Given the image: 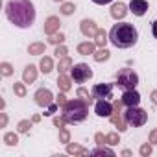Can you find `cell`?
Instances as JSON below:
<instances>
[{
	"mask_svg": "<svg viewBox=\"0 0 157 157\" xmlns=\"http://www.w3.org/2000/svg\"><path fill=\"white\" fill-rule=\"evenodd\" d=\"M6 17L15 28H32L35 22V6L32 0H10L6 4Z\"/></svg>",
	"mask_w": 157,
	"mask_h": 157,
	"instance_id": "cell-1",
	"label": "cell"
},
{
	"mask_svg": "<svg viewBox=\"0 0 157 157\" xmlns=\"http://www.w3.org/2000/svg\"><path fill=\"white\" fill-rule=\"evenodd\" d=\"M137 41H139V32H137V28L131 22H124L122 21V22L113 24V28L109 32V43L113 46L126 50V48L135 46Z\"/></svg>",
	"mask_w": 157,
	"mask_h": 157,
	"instance_id": "cell-2",
	"label": "cell"
},
{
	"mask_svg": "<svg viewBox=\"0 0 157 157\" xmlns=\"http://www.w3.org/2000/svg\"><path fill=\"white\" fill-rule=\"evenodd\" d=\"M89 102L82 100V98H74L68 100L63 107H61V117L65 118L67 124H80L87 118L89 115Z\"/></svg>",
	"mask_w": 157,
	"mask_h": 157,
	"instance_id": "cell-3",
	"label": "cell"
},
{
	"mask_svg": "<svg viewBox=\"0 0 157 157\" xmlns=\"http://www.w3.org/2000/svg\"><path fill=\"white\" fill-rule=\"evenodd\" d=\"M118 89L122 91H129V89H137L139 85V74L133 70V68H120L117 72V83H115Z\"/></svg>",
	"mask_w": 157,
	"mask_h": 157,
	"instance_id": "cell-4",
	"label": "cell"
},
{
	"mask_svg": "<svg viewBox=\"0 0 157 157\" xmlns=\"http://www.w3.org/2000/svg\"><path fill=\"white\" fill-rule=\"evenodd\" d=\"M124 118L128 122V126H133V128H140L148 122V113L144 109H140L139 105H133V107H128L124 111Z\"/></svg>",
	"mask_w": 157,
	"mask_h": 157,
	"instance_id": "cell-5",
	"label": "cell"
},
{
	"mask_svg": "<svg viewBox=\"0 0 157 157\" xmlns=\"http://www.w3.org/2000/svg\"><path fill=\"white\" fill-rule=\"evenodd\" d=\"M70 76H72L74 83H85L94 76V72L87 63H76L72 67V70H70Z\"/></svg>",
	"mask_w": 157,
	"mask_h": 157,
	"instance_id": "cell-6",
	"label": "cell"
},
{
	"mask_svg": "<svg viewBox=\"0 0 157 157\" xmlns=\"http://www.w3.org/2000/svg\"><path fill=\"white\" fill-rule=\"evenodd\" d=\"M33 98H35V104H37L39 107H44V109L56 102V96H54V94H52V91H50V89H46V87L37 89V91H35V94H33Z\"/></svg>",
	"mask_w": 157,
	"mask_h": 157,
	"instance_id": "cell-7",
	"label": "cell"
},
{
	"mask_svg": "<svg viewBox=\"0 0 157 157\" xmlns=\"http://www.w3.org/2000/svg\"><path fill=\"white\" fill-rule=\"evenodd\" d=\"M113 87L115 83H96L91 93L96 100H109L113 98Z\"/></svg>",
	"mask_w": 157,
	"mask_h": 157,
	"instance_id": "cell-8",
	"label": "cell"
},
{
	"mask_svg": "<svg viewBox=\"0 0 157 157\" xmlns=\"http://www.w3.org/2000/svg\"><path fill=\"white\" fill-rule=\"evenodd\" d=\"M109 120H111V124H113L120 133H124V131L128 129V122H126V118H124V111H120V109H113Z\"/></svg>",
	"mask_w": 157,
	"mask_h": 157,
	"instance_id": "cell-9",
	"label": "cell"
},
{
	"mask_svg": "<svg viewBox=\"0 0 157 157\" xmlns=\"http://www.w3.org/2000/svg\"><path fill=\"white\" fill-rule=\"evenodd\" d=\"M80 30H82V33H83L87 39H93V37L96 35V32H98V24H96L93 19H83V21L80 22Z\"/></svg>",
	"mask_w": 157,
	"mask_h": 157,
	"instance_id": "cell-10",
	"label": "cell"
},
{
	"mask_svg": "<svg viewBox=\"0 0 157 157\" xmlns=\"http://www.w3.org/2000/svg\"><path fill=\"white\" fill-rule=\"evenodd\" d=\"M109 13H111V17H113L115 21H122V19L129 13V6L124 4V2H115V4L111 6Z\"/></svg>",
	"mask_w": 157,
	"mask_h": 157,
	"instance_id": "cell-11",
	"label": "cell"
},
{
	"mask_svg": "<svg viewBox=\"0 0 157 157\" xmlns=\"http://www.w3.org/2000/svg\"><path fill=\"white\" fill-rule=\"evenodd\" d=\"M128 6H129V11L135 17H144L148 13V2L146 0H131Z\"/></svg>",
	"mask_w": 157,
	"mask_h": 157,
	"instance_id": "cell-12",
	"label": "cell"
},
{
	"mask_svg": "<svg viewBox=\"0 0 157 157\" xmlns=\"http://www.w3.org/2000/svg\"><path fill=\"white\" fill-rule=\"evenodd\" d=\"M122 102H124V105H126V107L139 105V104H140V94L137 93V89L124 91V93H122Z\"/></svg>",
	"mask_w": 157,
	"mask_h": 157,
	"instance_id": "cell-13",
	"label": "cell"
},
{
	"mask_svg": "<svg viewBox=\"0 0 157 157\" xmlns=\"http://www.w3.org/2000/svg\"><path fill=\"white\" fill-rule=\"evenodd\" d=\"M94 113L104 118V117H111L113 113V104L109 100H96V105H94Z\"/></svg>",
	"mask_w": 157,
	"mask_h": 157,
	"instance_id": "cell-14",
	"label": "cell"
},
{
	"mask_svg": "<svg viewBox=\"0 0 157 157\" xmlns=\"http://www.w3.org/2000/svg\"><path fill=\"white\" fill-rule=\"evenodd\" d=\"M59 26H61V21H59V17H56V15H50V17L44 21V26H43V30H44V33H46V35H52V33L59 32Z\"/></svg>",
	"mask_w": 157,
	"mask_h": 157,
	"instance_id": "cell-15",
	"label": "cell"
},
{
	"mask_svg": "<svg viewBox=\"0 0 157 157\" xmlns=\"http://www.w3.org/2000/svg\"><path fill=\"white\" fill-rule=\"evenodd\" d=\"M41 68H37V65H26L24 67V70H22V82L24 83H33L35 80H37V72H39Z\"/></svg>",
	"mask_w": 157,
	"mask_h": 157,
	"instance_id": "cell-16",
	"label": "cell"
},
{
	"mask_svg": "<svg viewBox=\"0 0 157 157\" xmlns=\"http://www.w3.org/2000/svg\"><path fill=\"white\" fill-rule=\"evenodd\" d=\"M56 83H57V87H59V91H61V93H68V91L72 89L74 80H72V76H68V74H59Z\"/></svg>",
	"mask_w": 157,
	"mask_h": 157,
	"instance_id": "cell-17",
	"label": "cell"
},
{
	"mask_svg": "<svg viewBox=\"0 0 157 157\" xmlns=\"http://www.w3.org/2000/svg\"><path fill=\"white\" fill-rule=\"evenodd\" d=\"M67 153H68V155H80V157H83V155H91V151H89L85 146L76 144V142H68V144H67Z\"/></svg>",
	"mask_w": 157,
	"mask_h": 157,
	"instance_id": "cell-18",
	"label": "cell"
},
{
	"mask_svg": "<svg viewBox=\"0 0 157 157\" xmlns=\"http://www.w3.org/2000/svg\"><path fill=\"white\" fill-rule=\"evenodd\" d=\"M78 54H82V56H93L94 52H96V43H93V41H83V43H80L78 44Z\"/></svg>",
	"mask_w": 157,
	"mask_h": 157,
	"instance_id": "cell-19",
	"label": "cell"
},
{
	"mask_svg": "<svg viewBox=\"0 0 157 157\" xmlns=\"http://www.w3.org/2000/svg\"><path fill=\"white\" fill-rule=\"evenodd\" d=\"M72 67H74V61H72L68 56L59 57V63H57V70H59V74H67V72H70Z\"/></svg>",
	"mask_w": 157,
	"mask_h": 157,
	"instance_id": "cell-20",
	"label": "cell"
},
{
	"mask_svg": "<svg viewBox=\"0 0 157 157\" xmlns=\"http://www.w3.org/2000/svg\"><path fill=\"white\" fill-rule=\"evenodd\" d=\"M39 68H41L43 74H50L54 70V59L50 56H43L41 61H39Z\"/></svg>",
	"mask_w": 157,
	"mask_h": 157,
	"instance_id": "cell-21",
	"label": "cell"
},
{
	"mask_svg": "<svg viewBox=\"0 0 157 157\" xmlns=\"http://www.w3.org/2000/svg\"><path fill=\"white\" fill-rule=\"evenodd\" d=\"M94 43H96V46L105 48V44L109 43V33H107L105 30L98 28V32H96V35H94Z\"/></svg>",
	"mask_w": 157,
	"mask_h": 157,
	"instance_id": "cell-22",
	"label": "cell"
},
{
	"mask_svg": "<svg viewBox=\"0 0 157 157\" xmlns=\"http://www.w3.org/2000/svg\"><path fill=\"white\" fill-rule=\"evenodd\" d=\"M44 52H46V44L44 43H39L37 41V43H32L28 46V54L30 56H43Z\"/></svg>",
	"mask_w": 157,
	"mask_h": 157,
	"instance_id": "cell-23",
	"label": "cell"
},
{
	"mask_svg": "<svg viewBox=\"0 0 157 157\" xmlns=\"http://www.w3.org/2000/svg\"><path fill=\"white\" fill-rule=\"evenodd\" d=\"M91 155H107V157H115V150H113V148H109V144H107V146H105V144H102V146L94 148V150L91 151Z\"/></svg>",
	"mask_w": 157,
	"mask_h": 157,
	"instance_id": "cell-24",
	"label": "cell"
},
{
	"mask_svg": "<svg viewBox=\"0 0 157 157\" xmlns=\"http://www.w3.org/2000/svg\"><path fill=\"white\" fill-rule=\"evenodd\" d=\"M93 57H94V61H96V63H104V61H109L111 52H109L107 48H100V50H96V52L93 54Z\"/></svg>",
	"mask_w": 157,
	"mask_h": 157,
	"instance_id": "cell-25",
	"label": "cell"
},
{
	"mask_svg": "<svg viewBox=\"0 0 157 157\" xmlns=\"http://www.w3.org/2000/svg\"><path fill=\"white\" fill-rule=\"evenodd\" d=\"M65 41H67V37H65L63 32H56V33L48 35V43L54 44V46H57V44H65Z\"/></svg>",
	"mask_w": 157,
	"mask_h": 157,
	"instance_id": "cell-26",
	"label": "cell"
},
{
	"mask_svg": "<svg viewBox=\"0 0 157 157\" xmlns=\"http://www.w3.org/2000/svg\"><path fill=\"white\" fill-rule=\"evenodd\" d=\"M74 11H76V4H74V2H63L61 8H59V13L65 15V17L74 15Z\"/></svg>",
	"mask_w": 157,
	"mask_h": 157,
	"instance_id": "cell-27",
	"label": "cell"
},
{
	"mask_svg": "<svg viewBox=\"0 0 157 157\" xmlns=\"http://www.w3.org/2000/svg\"><path fill=\"white\" fill-rule=\"evenodd\" d=\"M13 93H15V96H19V98H24V96L28 94L26 83H24V82H15V83H13Z\"/></svg>",
	"mask_w": 157,
	"mask_h": 157,
	"instance_id": "cell-28",
	"label": "cell"
},
{
	"mask_svg": "<svg viewBox=\"0 0 157 157\" xmlns=\"http://www.w3.org/2000/svg\"><path fill=\"white\" fill-rule=\"evenodd\" d=\"M76 96H78V98H82V100H85V102H89V104H93V100H94L93 93H89L85 87H78V91H76Z\"/></svg>",
	"mask_w": 157,
	"mask_h": 157,
	"instance_id": "cell-29",
	"label": "cell"
},
{
	"mask_svg": "<svg viewBox=\"0 0 157 157\" xmlns=\"http://www.w3.org/2000/svg\"><path fill=\"white\" fill-rule=\"evenodd\" d=\"M4 142H6V146H17L19 144V131L17 133L15 131H8L4 135Z\"/></svg>",
	"mask_w": 157,
	"mask_h": 157,
	"instance_id": "cell-30",
	"label": "cell"
},
{
	"mask_svg": "<svg viewBox=\"0 0 157 157\" xmlns=\"http://www.w3.org/2000/svg\"><path fill=\"white\" fill-rule=\"evenodd\" d=\"M32 126H33V122L32 120H21L19 124H17V131L19 133H30V129H32Z\"/></svg>",
	"mask_w": 157,
	"mask_h": 157,
	"instance_id": "cell-31",
	"label": "cell"
},
{
	"mask_svg": "<svg viewBox=\"0 0 157 157\" xmlns=\"http://www.w3.org/2000/svg\"><path fill=\"white\" fill-rule=\"evenodd\" d=\"M139 153H140V157H150L151 153H153V144L148 140V142H144L140 148H139Z\"/></svg>",
	"mask_w": 157,
	"mask_h": 157,
	"instance_id": "cell-32",
	"label": "cell"
},
{
	"mask_svg": "<svg viewBox=\"0 0 157 157\" xmlns=\"http://www.w3.org/2000/svg\"><path fill=\"white\" fill-rule=\"evenodd\" d=\"M0 74H2L4 78L11 76V74H13V65L8 63V61H2V63H0Z\"/></svg>",
	"mask_w": 157,
	"mask_h": 157,
	"instance_id": "cell-33",
	"label": "cell"
},
{
	"mask_svg": "<svg viewBox=\"0 0 157 157\" xmlns=\"http://www.w3.org/2000/svg\"><path fill=\"white\" fill-rule=\"evenodd\" d=\"M120 142V131H111L107 133V144L109 146H117Z\"/></svg>",
	"mask_w": 157,
	"mask_h": 157,
	"instance_id": "cell-34",
	"label": "cell"
},
{
	"mask_svg": "<svg viewBox=\"0 0 157 157\" xmlns=\"http://www.w3.org/2000/svg\"><path fill=\"white\" fill-rule=\"evenodd\" d=\"M59 142H63V144H68L70 142V131L67 128H61L59 129Z\"/></svg>",
	"mask_w": 157,
	"mask_h": 157,
	"instance_id": "cell-35",
	"label": "cell"
},
{
	"mask_svg": "<svg viewBox=\"0 0 157 157\" xmlns=\"http://www.w3.org/2000/svg\"><path fill=\"white\" fill-rule=\"evenodd\" d=\"M54 54H56V57L59 59V57H65L67 54H68V48L65 46V44H57L56 46V50H54Z\"/></svg>",
	"mask_w": 157,
	"mask_h": 157,
	"instance_id": "cell-36",
	"label": "cell"
},
{
	"mask_svg": "<svg viewBox=\"0 0 157 157\" xmlns=\"http://www.w3.org/2000/svg\"><path fill=\"white\" fill-rule=\"evenodd\" d=\"M94 142L98 144V146H102V144H107V135H104V133H96L94 135Z\"/></svg>",
	"mask_w": 157,
	"mask_h": 157,
	"instance_id": "cell-37",
	"label": "cell"
},
{
	"mask_svg": "<svg viewBox=\"0 0 157 157\" xmlns=\"http://www.w3.org/2000/svg\"><path fill=\"white\" fill-rule=\"evenodd\" d=\"M67 102H68V100H67V96H65V93H61V91H59V94L56 96V104H57L59 107H63V105H65Z\"/></svg>",
	"mask_w": 157,
	"mask_h": 157,
	"instance_id": "cell-38",
	"label": "cell"
},
{
	"mask_svg": "<svg viewBox=\"0 0 157 157\" xmlns=\"http://www.w3.org/2000/svg\"><path fill=\"white\" fill-rule=\"evenodd\" d=\"M54 126L61 129V128H65V126H67V122H65V118H63V117H54Z\"/></svg>",
	"mask_w": 157,
	"mask_h": 157,
	"instance_id": "cell-39",
	"label": "cell"
},
{
	"mask_svg": "<svg viewBox=\"0 0 157 157\" xmlns=\"http://www.w3.org/2000/svg\"><path fill=\"white\" fill-rule=\"evenodd\" d=\"M148 140H150L153 146H157V128H153V129L150 131V135H148Z\"/></svg>",
	"mask_w": 157,
	"mask_h": 157,
	"instance_id": "cell-40",
	"label": "cell"
},
{
	"mask_svg": "<svg viewBox=\"0 0 157 157\" xmlns=\"http://www.w3.org/2000/svg\"><path fill=\"white\" fill-rule=\"evenodd\" d=\"M8 120H10L8 115H6L4 111H0V128H6V126H8Z\"/></svg>",
	"mask_w": 157,
	"mask_h": 157,
	"instance_id": "cell-41",
	"label": "cell"
},
{
	"mask_svg": "<svg viewBox=\"0 0 157 157\" xmlns=\"http://www.w3.org/2000/svg\"><path fill=\"white\" fill-rule=\"evenodd\" d=\"M150 100H151V104H153V105H157V89H153V91H151Z\"/></svg>",
	"mask_w": 157,
	"mask_h": 157,
	"instance_id": "cell-42",
	"label": "cell"
},
{
	"mask_svg": "<svg viewBox=\"0 0 157 157\" xmlns=\"http://www.w3.org/2000/svg\"><path fill=\"white\" fill-rule=\"evenodd\" d=\"M93 2H94L96 6H107V4L113 2V0H93Z\"/></svg>",
	"mask_w": 157,
	"mask_h": 157,
	"instance_id": "cell-43",
	"label": "cell"
},
{
	"mask_svg": "<svg viewBox=\"0 0 157 157\" xmlns=\"http://www.w3.org/2000/svg\"><path fill=\"white\" fill-rule=\"evenodd\" d=\"M151 33H153V37L157 39V21H153V22H151Z\"/></svg>",
	"mask_w": 157,
	"mask_h": 157,
	"instance_id": "cell-44",
	"label": "cell"
},
{
	"mask_svg": "<svg viewBox=\"0 0 157 157\" xmlns=\"http://www.w3.org/2000/svg\"><path fill=\"white\" fill-rule=\"evenodd\" d=\"M32 122H33V124L41 122V115H33V117H32Z\"/></svg>",
	"mask_w": 157,
	"mask_h": 157,
	"instance_id": "cell-45",
	"label": "cell"
},
{
	"mask_svg": "<svg viewBox=\"0 0 157 157\" xmlns=\"http://www.w3.org/2000/svg\"><path fill=\"white\" fill-rule=\"evenodd\" d=\"M122 157H131V150H122Z\"/></svg>",
	"mask_w": 157,
	"mask_h": 157,
	"instance_id": "cell-46",
	"label": "cell"
},
{
	"mask_svg": "<svg viewBox=\"0 0 157 157\" xmlns=\"http://www.w3.org/2000/svg\"><path fill=\"white\" fill-rule=\"evenodd\" d=\"M54 2H59V4H63V2H67V0H54Z\"/></svg>",
	"mask_w": 157,
	"mask_h": 157,
	"instance_id": "cell-47",
	"label": "cell"
}]
</instances>
